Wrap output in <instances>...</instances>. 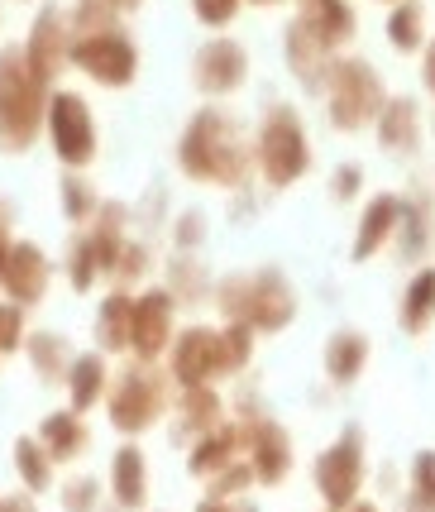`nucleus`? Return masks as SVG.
I'll return each mask as SVG.
<instances>
[{"mask_svg":"<svg viewBox=\"0 0 435 512\" xmlns=\"http://www.w3.org/2000/svg\"><path fill=\"white\" fill-rule=\"evenodd\" d=\"M359 192H364V163H340V168L330 173V201H335V206H349Z\"/></svg>","mask_w":435,"mask_h":512,"instance_id":"obj_42","label":"nucleus"},{"mask_svg":"<svg viewBox=\"0 0 435 512\" xmlns=\"http://www.w3.org/2000/svg\"><path fill=\"white\" fill-rule=\"evenodd\" d=\"M177 168L187 182H201V187L249 192L254 144L244 139V125L220 101H206V106H196L192 120L177 134Z\"/></svg>","mask_w":435,"mask_h":512,"instance_id":"obj_1","label":"nucleus"},{"mask_svg":"<svg viewBox=\"0 0 435 512\" xmlns=\"http://www.w3.org/2000/svg\"><path fill=\"white\" fill-rule=\"evenodd\" d=\"M216 312L220 321H240L254 335H278L297 321V288L287 283L278 264H263L254 273H230L216 283Z\"/></svg>","mask_w":435,"mask_h":512,"instance_id":"obj_2","label":"nucleus"},{"mask_svg":"<svg viewBox=\"0 0 435 512\" xmlns=\"http://www.w3.org/2000/svg\"><path fill=\"white\" fill-rule=\"evenodd\" d=\"M24 340H29V307L0 297V355H24Z\"/></svg>","mask_w":435,"mask_h":512,"instance_id":"obj_39","label":"nucleus"},{"mask_svg":"<svg viewBox=\"0 0 435 512\" xmlns=\"http://www.w3.org/2000/svg\"><path fill=\"white\" fill-rule=\"evenodd\" d=\"M63 512H101L106 508V479L101 474H72L63 479Z\"/></svg>","mask_w":435,"mask_h":512,"instance_id":"obj_35","label":"nucleus"},{"mask_svg":"<svg viewBox=\"0 0 435 512\" xmlns=\"http://www.w3.org/2000/svg\"><path fill=\"white\" fill-rule=\"evenodd\" d=\"M383 29H388V44L397 53H421L426 48V5L421 0H397Z\"/></svg>","mask_w":435,"mask_h":512,"instance_id":"obj_31","label":"nucleus"},{"mask_svg":"<svg viewBox=\"0 0 435 512\" xmlns=\"http://www.w3.org/2000/svg\"><path fill=\"white\" fill-rule=\"evenodd\" d=\"M15 245V206L0 197V259H5V249Z\"/></svg>","mask_w":435,"mask_h":512,"instance_id":"obj_44","label":"nucleus"},{"mask_svg":"<svg viewBox=\"0 0 435 512\" xmlns=\"http://www.w3.org/2000/svg\"><path fill=\"white\" fill-rule=\"evenodd\" d=\"M106 493L120 512H144L149 508V455L139 450V441H125V446L110 455Z\"/></svg>","mask_w":435,"mask_h":512,"instance_id":"obj_18","label":"nucleus"},{"mask_svg":"<svg viewBox=\"0 0 435 512\" xmlns=\"http://www.w3.org/2000/svg\"><path fill=\"white\" fill-rule=\"evenodd\" d=\"M402 225V192H378L369 197V206L359 211V230L349 240V259L354 264H373L378 254H388Z\"/></svg>","mask_w":435,"mask_h":512,"instance_id":"obj_16","label":"nucleus"},{"mask_svg":"<svg viewBox=\"0 0 435 512\" xmlns=\"http://www.w3.org/2000/svg\"><path fill=\"white\" fill-rule=\"evenodd\" d=\"M369 359H373V345H369V335L359 331V326H340V331H330L326 355H321L330 388H354V383L364 379Z\"/></svg>","mask_w":435,"mask_h":512,"instance_id":"obj_22","label":"nucleus"},{"mask_svg":"<svg viewBox=\"0 0 435 512\" xmlns=\"http://www.w3.org/2000/svg\"><path fill=\"white\" fill-rule=\"evenodd\" d=\"M220 335H225V379H240L244 369L254 364V340L259 335L240 326V321H220Z\"/></svg>","mask_w":435,"mask_h":512,"instance_id":"obj_36","label":"nucleus"},{"mask_svg":"<svg viewBox=\"0 0 435 512\" xmlns=\"http://www.w3.org/2000/svg\"><path fill=\"white\" fill-rule=\"evenodd\" d=\"M407 512H435V450H416L407 469Z\"/></svg>","mask_w":435,"mask_h":512,"instance_id":"obj_34","label":"nucleus"},{"mask_svg":"<svg viewBox=\"0 0 435 512\" xmlns=\"http://www.w3.org/2000/svg\"><path fill=\"white\" fill-rule=\"evenodd\" d=\"M163 369H168V379H173L177 388H196V383L225 379V335H220V326H206V321L177 326L173 345H168V355H163Z\"/></svg>","mask_w":435,"mask_h":512,"instance_id":"obj_10","label":"nucleus"},{"mask_svg":"<svg viewBox=\"0 0 435 512\" xmlns=\"http://www.w3.org/2000/svg\"><path fill=\"white\" fill-rule=\"evenodd\" d=\"M249 82V48L240 39H206L192 53V87L206 101H225Z\"/></svg>","mask_w":435,"mask_h":512,"instance_id":"obj_14","label":"nucleus"},{"mask_svg":"<svg viewBox=\"0 0 435 512\" xmlns=\"http://www.w3.org/2000/svg\"><path fill=\"white\" fill-rule=\"evenodd\" d=\"M240 455H244V422L225 417L220 426L201 431L192 446H187V474L206 484L211 474H220V469L230 465V460H240Z\"/></svg>","mask_w":435,"mask_h":512,"instance_id":"obj_20","label":"nucleus"},{"mask_svg":"<svg viewBox=\"0 0 435 512\" xmlns=\"http://www.w3.org/2000/svg\"><path fill=\"white\" fill-rule=\"evenodd\" d=\"M321 512H330V508H321Z\"/></svg>","mask_w":435,"mask_h":512,"instance_id":"obj_56","label":"nucleus"},{"mask_svg":"<svg viewBox=\"0 0 435 512\" xmlns=\"http://www.w3.org/2000/svg\"><path fill=\"white\" fill-rule=\"evenodd\" d=\"M173 230H177V235H173L177 254H192V249L206 245V216H201V211H182Z\"/></svg>","mask_w":435,"mask_h":512,"instance_id":"obj_43","label":"nucleus"},{"mask_svg":"<svg viewBox=\"0 0 435 512\" xmlns=\"http://www.w3.org/2000/svg\"><path fill=\"white\" fill-rule=\"evenodd\" d=\"M311 139H306V125L297 106L287 101H273L259 120V134H254V173H259L273 192H287L311 173Z\"/></svg>","mask_w":435,"mask_h":512,"instance_id":"obj_5","label":"nucleus"},{"mask_svg":"<svg viewBox=\"0 0 435 512\" xmlns=\"http://www.w3.org/2000/svg\"><path fill=\"white\" fill-rule=\"evenodd\" d=\"M53 288V264L34 240H15L0 259V297L20 302V307H39Z\"/></svg>","mask_w":435,"mask_h":512,"instance_id":"obj_15","label":"nucleus"},{"mask_svg":"<svg viewBox=\"0 0 435 512\" xmlns=\"http://www.w3.org/2000/svg\"><path fill=\"white\" fill-rule=\"evenodd\" d=\"M44 134L48 149L63 168L87 173L96 154H101V130H96V111L82 91L72 87H53L48 91V111H44Z\"/></svg>","mask_w":435,"mask_h":512,"instance_id":"obj_7","label":"nucleus"},{"mask_svg":"<svg viewBox=\"0 0 435 512\" xmlns=\"http://www.w3.org/2000/svg\"><path fill=\"white\" fill-rule=\"evenodd\" d=\"M383 5H388V0H383ZM392 5H397V0H392Z\"/></svg>","mask_w":435,"mask_h":512,"instance_id":"obj_53","label":"nucleus"},{"mask_svg":"<svg viewBox=\"0 0 435 512\" xmlns=\"http://www.w3.org/2000/svg\"><path fill=\"white\" fill-rule=\"evenodd\" d=\"M196 512H235V503H225V498H201Z\"/></svg>","mask_w":435,"mask_h":512,"instance_id":"obj_47","label":"nucleus"},{"mask_svg":"<svg viewBox=\"0 0 435 512\" xmlns=\"http://www.w3.org/2000/svg\"><path fill=\"white\" fill-rule=\"evenodd\" d=\"M173 436L177 441H187L192 446L201 431H211V426L225 422V398H220V388L216 383H196V388H177V398H173Z\"/></svg>","mask_w":435,"mask_h":512,"instance_id":"obj_24","label":"nucleus"},{"mask_svg":"<svg viewBox=\"0 0 435 512\" xmlns=\"http://www.w3.org/2000/svg\"><path fill=\"white\" fill-rule=\"evenodd\" d=\"M421 87L435 96V39H426V48H421Z\"/></svg>","mask_w":435,"mask_h":512,"instance_id":"obj_45","label":"nucleus"},{"mask_svg":"<svg viewBox=\"0 0 435 512\" xmlns=\"http://www.w3.org/2000/svg\"><path fill=\"white\" fill-rule=\"evenodd\" d=\"M249 5H283V0H249Z\"/></svg>","mask_w":435,"mask_h":512,"instance_id":"obj_50","label":"nucleus"},{"mask_svg":"<svg viewBox=\"0 0 435 512\" xmlns=\"http://www.w3.org/2000/svg\"><path fill=\"white\" fill-rule=\"evenodd\" d=\"M63 268H67V288L72 292H96V283L106 278V273H101V259H96V249H91L87 230H72L67 254H63Z\"/></svg>","mask_w":435,"mask_h":512,"instance_id":"obj_33","label":"nucleus"},{"mask_svg":"<svg viewBox=\"0 0 435 512\" xmlns=\"http://www.w3.org/2000/svg\"><path fill=\"white\" fill-rule=\"evenodd\" d=\"M20 48H24L29 72H34L44 87H53L67 67H72V24H67L63 5H44V10L29 20V34H24Z\"/></svg>","mask_w":435,"mask_h":512,"instance_id":"obj_12","label":"nucleus"},{"mask_svg":"<svg viewBox=\"0 0 435 512\" xmlns=\"http://www.w3.org/2000/svg\"><path fill=\"white\" fill-rule=\"evenodd\" d=\"M311 479H316V493H321V503H326L330 512H345L349 503H359V498H364V484H369L364 431H359V426H345V431L311 460Z\"/></svg>","mask_w":435,"mask_h":512,"instance_id":"obj_9","label":"nucleus"},{"mask_svg":"<svg viewBox=\"0 0 435 512\" xmlns=\"http://www.w3.org/2000/svg\"><path fill=\"white\" fill-rule=\"evenodd\" d=\"M297 20L330 48V53H345L359 34V10L354 0H297Z\"/></svg>","mask_w":435,"mask_h":512,"instance_id":"obj_21","label":"nucleus"},{"mask_svg":"<svg viewBox=\"0 0 435 512\" xmlns=\"http://www.w3.org/2000/svg\"><path fill=\"white\" fill-rule=\"evenodd\" d=\"M397 326L412 340H421L435 326V264L412 268V278L402 288V302H397Z\"/></svg>","mask_w":435,"mask_h":512,"instance_id":"obj_27","label":"nucleus"},{"mask_svg":"<svg viewBox=\"0 0 435 512\" xmlns=\"http://www.w3.org/2000/svg\"><path fill=\"white\" fill-rule=\"evenodd\" d=\"M5 512H39L34 508V493H15V498H5Z\"/></svg>","mask_w":435,"mask_h":512,"instance_id":"obj_46","label":"nucleus"},{"mask_svg":"<svg viewBox=\"0 0 435 512\" xmlns=\"http://www.w3.org/2000/svg\"><path fill=\"white\" fill-rule=\"evenodd\" d=\"M58 192H63V221L72 225V230H87V225L96 221V211H101V192L91 187V178L77 173V168H63Z\"/></svg>","mask_w":435,"mask_h":512,"instance_id":"obj_30","label":"nucleus"},{"mask_svg":"<svg viewBox=\"0 0 435 512\" xmlns=\"http://www.w3.org/2000/svg\"><path fill=\"white\" fill-rule=\"evenodd\" d=\"M173 398H177V383L168 379L163 359H125L115 374H110V388H106V417L115 426V436L125 441H139L144 431L163 422L173 412Z\"/></svg>","mask_w":435,"mask_h":512,"instance_id":"obj_3","label":"nucleus"},{"mask_svg":"<svg viewBox=\"0 0 435 512\" xmlns=\"http://www.w3.org/2000/svg\"><path fill=\"white\" fill-rule=\"evenodd\" d=\"M72 67L91 77L96 87L125 91L139 77V44L120 20L106 29H82V34H72Z\"/></svg>","mask_w":435,"mask_h":512,"instance_id":"obj_8","label":"nucleus"},{"mask_svg":"<svg viewBox=\"0 0 435 512\" xmlns=\"http://www.w3.org/2000/svg\"><path fill=\"white\" fill-rule=\"evenodd\" d=\"M168 292H173L177 302H192V292L201 297V292H216V288L206 283V273H201V264H196L192 254H173V268H168Z\"/></svg>","mask_w":435,"mask_h":512,"instance_id":"obj_40","label":"nucleus"},{"mask_svg":"<svg viewBox=\"0 0 435 512\" xmlns=\"http://www.w3.org/2000/svg\"><path fill=\"white\" fill-rule=\"evenodd\" d=\"M244 5H249V0H192V15H196V24H206V29H230V24L244 15Z\"/></svg>","mask_w":435,"mask_h":512,"instance_id":"obj_41","label":"nucleus"},{"mask_svg":"<svg viewBox=\"0 0 435 512\" xmlns=\"http://www.w3.org/2000/svg\"><path fill=\"white\" fill-rule=\"evenodd\" d=\"M345 512H383V508H378V503H369V498H359V503H349Z\"/></svg>","mask_w":435,"mask_h":512,"instance_id":"obj_49","label":"nucleus"},{"mask_svg":"<svg viewBox=\"0 0 435 512\" xmlns=\"http://www.w3.org/2000/svg\"><path fill=\"white\" fill-rule=\"evenodd\" d=\"M15 5H24V0H15Z\"/></svg>","mask_w":435,"mask_h":512,"instance_id":"obj_55","label":"nucleus"},{"mask_svg":"<svg viewBox=\"0 0 435 512\" xmlns=\"http://www.w3.org/2000/svg\"><path fill=\"white\" fill-rule=\"evenodd\" d=\"M48 91L53 87H44L29 72L20 44L0 48V154L5 158H24L44 139Z\"/></svg>","mask_w":435,"mask_h":512,"instance_id":"obj_4","label":"nucleus"},{"mask_svg":"<svg viewBox=\"0 0 435 512\" xmlns=\"http://www.w3.org/2000/svg\"><path fill=\"white\" fill-rule=\"evenodd\" d=\"M177 302L168 283H149V288L134 292V326H130V355L134 359H158L168 355L177 335Z\"/></svg>","mask_w":435,"mask_h":512,"instance_id":"obj_11","label":"nucleus"},{"mask_svg":"<svg viewBox=\"0 0 435 512\" xmlns=\"http://www.w3.org/2000/svg\"><path fill=\"white\" fill-rule=\"evenodd\" d=\"M0 512H5V498H0Z\"/></svg>","mask_w":435,"mask_h":512,"instance_id":"obj_52","label":"nucleus"},{"mask_svg":"<svg viewBox=\"0 0 435 512\" xmlns=\"http://www.w3.org/2000/svg\"><path fill=\"white\" fill-rule=\"evenodd\" d=\"M235 422H240V417H235ZM244 460L254 469V484H259V489H278V484L292 479L297 450H292V436L263 412V417H249V422H244Z\"/></svg>","mask_w":435,"mask_h":512,"instance_id":"obj_13","label":"nucleus"},{"mask_svg":"<svg viewBox=\"0 0 435 512\" xmlns=\"http://www.w3.org/2000/svg\"><path fill=\"white\" fill-rule=\"evenodd\" d=\"M388 91H383V77L369 58H354V53H340L335 67L326 77V111H330V125L340 134H359V130H373V120L383 111Z\"/></svg>","mask_w":435,"mask_h":512,"instance_id":"obj_6","label":"nucleus"},{"mask_svg":"<svg viewBox=\"0 0 435 512\" xmlns=\"http://www.w3.org/2000/svg\"><path fill=\"white\" fill-rule=\"evenodd\" d=\"M373 139H378L388 154L412 158L416 149H421V139H426V120H421L416 96H388L378 120H373Z\"/></svg>","mask_w":435,"mask_h":512,"instance_id":"obj_19","label":"nucleus"},{"mask_svg":"<svg viewBox=\"0 0 435 512\" xmlns=\"http://www.w3.org/2000/svg\"><path fill=\"white\" fill-rule=\"evenodd\" d=\"M249 489H259L254 484V469H249V460H230V465L220 469V474H211L206 479V498H225V503H235V498H244Z\"/></svg>","mask_w":435,"mask_h":512,"instance_id":"obj_37","label":"nucleus"},{"mask_svg":"<svg viewBox=\"0 0 435 512\" xmlns=\"http://www.w3.org/2000/svg\"><path fill=\"white\" fill-rule=\"evenodd\" d=\"M149 273H153V249L144 245L139 235H130V240H125V249H120V259H115V273H110V283L130 288V283L149 278Z\"/></svg>","mask_w":435,"mask_h":512,"instance_id":"obj_38","label":"nucleus"},{"mask_svg":"<svg viewBox=\"0 0 435 512\" xmlns=\"http://www.w3.org/2000/svg\"><path fill=\"white\" fill-rule=\"evenodd\" d=\"M426 125H431V134H435V115H431V120H426Z\"/></svg>","mask_w":435,"mask_h":512,"instance_id":"obj_51","label":"nucleus"},{"mask_svg":"<svg viewBox=\"0 0 435 512\" xmlns=\"http://www.w3.org/2000/svg\"><path fill=\"white\" fill-rule=\"evenodd\" d=\"M0 20H5V10H0Z\"/></svg>","mask_w":435,"mask_h":512,"instance_id":"obj_54","label":"nucleus"},{"mask_svg":"<svg viewBox=\"0 0 435 512\" xmlns=\"http://www.w3.org/2000/svg\"><path fill=\"white\" fill-rule=\"evenodd\" d=\"M53 460H48V450L39 446V436H20L15 441V474H20V489L34 493V498H44L53 489Z\"/></svg>","mask_w":435,"mask_h":512,"instance_id":"obj_32","label":"nucleus"},{"mask_svg":"<svg viewBox=\"0 0 435 512\" xmlns=\"http://www.w3.org/2000/svg\"><path fill=\"white\" fill-rule=\"evenodd\" d=\"M106 5H115V10H120V15H134V10H139V5H144V0H106Z\"/></svg>","mask_w":435,"mask_h":512,"instance_id":"obj_48","label":"nucleus"},{"mask_svg":"<svg viewBox=\"0 0 435 512\" xmlns=\"http://www.w3.org/2000/svg\"><path fill=\"white\" fill-rule=\"evenodd\" d=\"M34 436H39V446L48 450V460H53V465H77V460L91 450V426H87V417H82V412H72V407L48 412Z\"/></svg>","mask_w":435,"mask_h":512,"instance_id":"obj_23","label":"nucleus"},{"mask_svg":"<svg viewBox=\"0 0 435 512\" xmlns=\"http://www.w3.org/2000/svg\"><path fill=\"white\" fill-rule=\"evenodd\" d=\"M130 326H134V288H120V283H110V292L101 297V307H96V350L110 359L130 355Z\"/></svg>","mask_w":435,"mask_h":512,"instance_id":"obj_25","label":"nucleus"},{"mask_svg":"<svg viewBox=\"0 0 435 512\" xmlns=\"http://www.w3.org/2000/svg\"><path fill=\"white\" fill-rule=\"evenodd\" d=\"M431 197H402V225H397V259L402 264H421L426 259V249H431Z\"/></svg>","mask_w":435,"mask_h":512,"instance_id":"obj_29","label":"nucleus"},{"mask_svg":"<svg viewBox=\"0 0 435 512\" xmlns=\"http://www.w3.org/2000/svg\"><path fill=\"white\" fill-rule=\"evenodd\" d=\"M110 355H101V350H82V355L72 359V369H67V379H63V388H67V407L72 412H96L101 402H106V388H110Z\"/></svg>","mask_w":435,"mask_h":512,"instance_id":"obj_26","label":"nucleus"},{"mask_svg":"<svg viewBox=\"0 0 435 512\" xmlns=\"http://www.w3.org/2000/svg\"><path fill=\"white\" fill-rule=\"evenodd\" d=\"M24 359H29L34 379L44 383V388H63L77 350H72V340H67L63 331H29V340H24Z\"/></svg>","mask_w":435,"mask_h":512,"instance_id":"obj_28","label":"nucleus"},{"mask_svg":"<svg viewBox=\"0 0 435 512\" xmlns=\"http://www.w3.org/2000/svg\"><path fill=\"white\" fill-rule=\"evenodd\" d=\"M283 58H287V67H292V77H297V87L311 91V96H326V77L340 53H330L297 15H292L283 29Z\"/></svg>","mask_w":435,"mask_h":512,"instance_id":"obj_17","label":"nucleus"}]
</instances>
